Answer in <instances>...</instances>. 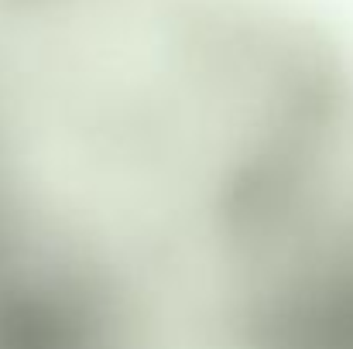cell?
<instances>
[{"label": "cell", "instance_id": "6da1fadb", "mask_svg": "<svg viewBox=\"0 0 353 349\" xmlns=\"http://www.w3.org/2000/svg\"><path fill=\"white\" fill-rule=\"evenodd\" d=\"M350 185L353 72L278 0H0L3 308L247 319Z\"/></svg>", "mask_w": 353, "mask_h": 349}, {"label": "cell", "instance_id": "7a4b0ae2", "mask_svg": "<svg viewBox=\"0 0 353 349\" xmlns=\"http://www.w3.org/2000/svg\"><path fill=\"white\" fill-rule=\"evenodd\" d=\"M261 349H353V189L268 298Z\"/></svg>", "mask_w": 353, "mask_h": 349}]
</instances>
